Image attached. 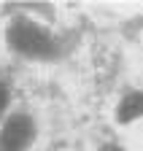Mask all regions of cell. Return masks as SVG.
<instances>
[{
    "label": "cell",
    "mask_w": 143,
    "mask_h": 151,
    "mask_svg": "<svg viewBox=\"0 0 143 151\" xmlns=\"http://www.w3.org/2000/svg\"><path fill=\"white\" fill-rule=\"evenodd\" d=\"M3 103H6V86H0V108H3Z\"/></svg>",
    "instance_id": "obj_3"
},
{
    "label": "cell",
    "mask_w": 143,
    "mask_h": 151,
    "mask_svg": "<svg viewBox=\"0 0 143 151\" xmlns=\"http://www.w3.org/2000/svg\"><path fill=\"white\" fill-rule=\"evenodd\" d=\"M140 111H143V97H132V100L124 103V108H121V119H130V116H135V113H140Z\"/></svg>",
    "instance_id": "obj_2"
},
{
    "label": "cell",
    "mask_w": 143,
    "mask_h": 151,
    "mask_svg": "<svg viewBox=\"0 0 143 151\" xmlns=\"http://www.w3.org/2000/svg\"><path fill=\"white\" fill-rule=\"evenodd\" d=\"M32 135V127L27 119H11L6 132H3V148L6 151H19Z\"/></svg>",
    "instance_id": "obj_1"
}]
</instances>
